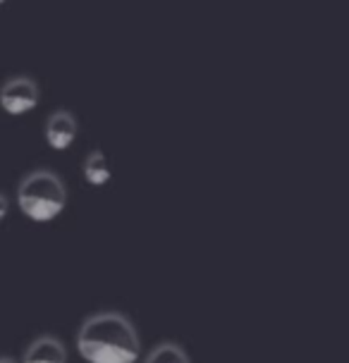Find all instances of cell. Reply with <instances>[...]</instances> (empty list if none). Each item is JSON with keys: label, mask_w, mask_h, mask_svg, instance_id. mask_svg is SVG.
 <instances>
[{"label": "cell", "mask_w": 349, "mask_h": 363, "mask_svg": "<svg viewBox=\"0 0 349 363\" xmlns=\"http://www.w3.org/2000/svg\"><path fill=\"white\" fill-rule=\"evenodd\" d=\"M77 354L87 363H137L141 337L122 311H96L82 320L74 337Z\"/></svg>", "instance_id": "1"}, {"label": "cell", "mask_w": 349, "mask_h": 363, "mask_svg": "<svg viewBox=\"0 0 349 363\" xmlns=\"http://www.w3.org/2000/svg\"><path fill=\"white\" fill-rule=\"evenodd\" d=\"M15 203L31 223H53L67 208V186L50 167H34L17 182Z\"/></svg>", "instance_id": "2"}, {"label": "cell", "mask_w": 349, "mask_h": 363, "mask_svg": "<svg viewBox=\"0 0 349 363\" xmlns=\"http://www.w3.org/2000/svg\"><path fill=\"white\" fill-rule=\"evenodd\" d=\"M41 86L31 74H10L0 84V108L8 115H27L38 106Z\"/></svg>", "instance_id": "3"}, {"label": "cell", "mask_w": 349, "mask_h": 363, "mask_svg": "<svg viewBox=\"0 0 349 363\" xmlns=\"http://www.w3.org/2000/svg\"><path fill=\"white\" fill-rule=\"evenodd\" d=\"M79 134V122H77L74 113L67 108H57L48 115L43 122V136H46V144L55 151H67L70 146L77 141Z\"/></svg>", "instance_id": "4"}, {"label": "cell", "mask_w": 349, "mask_h": 363, "mask_svg": "<svg viewBox=\"0 0 349 363\" xmlns=\"http://www.w3.org/2000/svg\"><path fill=\"white\" fill-rule=\"evenodd\" d=\"M67 361H70L67 347L55 335H38L36 340L29 342L22 359H19V363H67Z\"/></svg>", "instance_id": "5"}, {"label": "cell", "mask_w": 349, "mask_h": 363, "mask_svg": "<svg viewBox=\"0 0 349 363\" xmlns=\"http://www.w3.org/2000/svg\"><path fill=\"white\" fill-rule=\"evenodd\" d=\"M82 174L92 186H106L108 182H111V177H113L111 163H108L106 153H103V151H89L87 155H84Z\"/></svg>", "instance_id": "6"}, {"label": "cell", "mask_w": 349, "mask_h": 363, "mask_svg": "<svg viewBox=\"0 0 349 363\" xmlns=\"http://www.w3.org/2000/svg\"><path fill=\"white\" fill-rule=\"evenodd\" d=\"M141 363H192L189 354L177 342H160L144 356Z\"/></svg>", "instance_id": "7"}, {"label": "cell", "mask_w": 349, "mask_h": 363, "mask_svg": "<svg viewBox=\"0 0 349 363\" xmlns=\"http://www.w3.org/2000/svg\"><path fill=\"white\" fill-rule=\"evenodd\" d=\"M8 213H10V199H8V194L0 191V223L8 218Z\"/></svg>", "instance_id": "8"}, {"label": "cell", "mask_w": 349, "mask_h": 363, "mask_svg": "<svg viewBox=\"0 0 349 363\" xmlns=\"http://www.w3.org/2000/svg\"><path fill=\"white\" fill-rule=\"evenodd\" d=\"M0 363H19V361L12 359V356H0Z\"/></svg>", "instance_id": "9"}, {"label": "cell", "mask_w": 349, "mask_h": 363, "mask_svg": "<svg viewBox=\"0 0 349 363\" xmlns=\"http://www.w3.org/2000/svg\"><path fill=\"white\" fill-rule=\"evenodd\" d=\"M3 3H8V0H0V5H3Z\"/></svg>", "instance_id": "10"}]
</instances>
